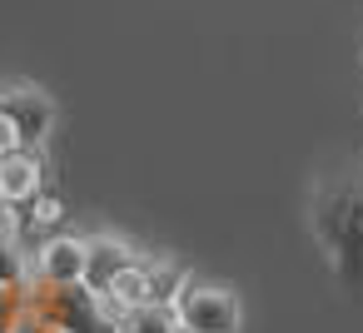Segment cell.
Wrapping results in <instances>:
<instances>
[{"label":"cell","mask_w":363,"mask_h":333,"mask_svg":"<svg viewBox=\"0 0 363 333\" xmlns=\"http://www.w3.org/2000/svg\"><path fill=\"white\" fill-rule=\"evenodd\" d=\"M0 115L16 125L26 149H40L55 125V100L35 80H0Z\"/></svg>","instance_id":"277c9868"},{"label":"cell","mask_w":363,"mask_h":333,"mask_svg":"<svg viewBox=\"0 0 363 333\" xmlns=\"http://www.w3.org/2000/svg\"><path fill=\"white\" fill-rule=\"evenodd\" d=\"M0 204H6V194H0Z\"/></svg>","instance_id":"5bb4252c"},{"label":"cell","mask_w":363,"mask_h":333,"mask_svg":"<svg viewBox=\"0 0 363 333\" xmlns=\"http://www.w3.org/2000/svg\"><path fill=\"white\" fill-rule=\"evenodd\" d=\"M115 333H179V323H174V313L164 303H140V308H130L120 318Z\"/></svg>","instance_id":"30bf717a"},{"label":"cell","mask_w":363,"mask_h":333,"mask_svg":"<svg viewBox=\"0 0 363 333\" xmlns=\"http://www.w3.org/2000/svg\"><path fill=\"white\" fill-rule=\"evenodd\" d=\"M85 264H90V249L80 234H50L40 239L35 249V283H85Z\"/></svg>","instance_id":"5b68a950"},{"label":"cell","mask_w":363,"mask_h":333,"mask_svg":"<svg viewBox=\"0 0 363 333\" xmlns=\"http://www.w3.org/2000/svg\"><path fill=\"white\" fill-rule=\"evenodd\" d=\"M85 249H90V264H85V288H95V293H110V283L125 273V269H135L145 254L130 244V239H120V234H90L85 239Z\"/></svg>","instance_id":"52a82bcc"},{"label":"cell","mask_w":363,"mask_h":333,"mask_svg":"<svg viewBox=\"0 0 363 333\" xmlns=\"http://www.w3.org/2000/svg\"><path fill=\"white\" fill-rule=\"evenodd\" d=\"M169 313H174L179 333H239V323H244L239 293L224 283H204V278H189L174 293Z\"/></svg>","instance_id":"3957f363"},{"label":"cell","mask_w":363,"mask_h":333,"mask_svg":"<svg viewBox=\"0 0 363 333\" xmlns=\"http://www.w3.org/2000/svg\"><path fill=\"white\" fill-rule=\"evenodd\" d=\"M26 318V288H0V333H21Z\"/></svg>","instance_id":"8fae6325"},{"label":"cell","mask_w":363,"mask_h":333,"mask_svg":"<svg viewBox=\"0 0 363 333\" xmlns=\"http://www.w3.org/2000/svg\"><path fill=\"white\" fill-rule=\"evenodd\" d=\"M145 269H150V303H164V308H169L174 293L189 283V269H184L179 259H169V254H164V259H145Z\"/></svg>","instance_id":"9c48e42d"},{"label":"cell","mask_w":363,"mask_h":333,"mask_svg":"<svg viewBox=\"0 0 363 333\" xmlns=\"http://www.w3.org/2000/svg\"><path fill=\"white\" fill-rule=\"evenodd\" d=\"M26 283H30L26 239H21V229H6L0 234V288H26Z\"/></svg>","instance_id":"ba28073f"},{"label":"cell","mask_w":363,"mask_h":333,"mask_svg":"<svg viewBox=\"0 0 363 333\" xmlns=\"http://www.w3.org/2000/svg\"><path fill=\"white\" fill-rule=\"evenodd\" d=\"M308 229L343 288H363V159L313 179Z\"/></svg>","instance_id":"6da1fadb"},{"label":"cell","mask_w":363,"mask_h":333,"mask_svg":"<svg viewBox=\"0 0 363 333\" xmlns=\"http://www.w3.org/2000/svg\"><path fill=\"white\" fill-rule=\"evenodd\" d=\"M26 313L40 333H115L105 298L85 283H26Z\"/></svg>","instance_id":"7a4b0ae2"},{"label":"cell","mask_w":363,"mask_h":333,"mask_svg":"<svg viewBox=\"0 0 363 333\" xmlns=\"http://www.w3.org/2000/svg\"><path fill=\"white\" fill-rule=\"evenodd\" d=\"M0 194H6L11 209H26L45 194V159L40 149H11V154H0Z\"/></svg>","instance_id":"8992f818"},{"label":"cell","mask_w":363,"mask_h":333,"mask_svg":"<svg viewBox=\"0 0 363 333\" xmlns=\"http://www.w3.org/2000/svg\"><path fill=\"white\" fill-rule=\"evenodd\" d=\"M11 149H21V135H16V125L0 115V154H11Z\"/></svg>","instance_id":"7c38bea8"},{"label":"cell","mask_w":363,"mask_h":333,"mask_svg":"<svg viewBox=\"0 0 363 333\" xmlns=\"http://www.w3.org/2000/svg\"><path fill=\"white\" fill-rule=\"evenodd\" d=\"M6 229H16V209H11V204H0V234H6Z\"/></svg>","instance_id":"4fadbf2b"}]
</instances>
